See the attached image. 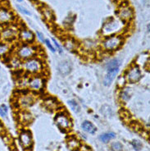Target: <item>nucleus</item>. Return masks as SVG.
I'll return each mask as SVG.
<instances>
[{"label": "nucleus", "mask_w": 150, "mask_h": 151, "mask_svg": "<svg viewBox=\"0 0 150 151\" xmlns=\"http://www.w3.org/2000/svg\"><path fill=\"white\" fill-rule=\"evenodd\" d=\"M22 68L25 72L33 76L41 75L44 70L43 61L38 57H34L24 61L22 63Z\"/></svg>", "instance_id": "1"}, {"label": "nucleus", "mask_w": 150, "mask_h": 151, "mask_svg": "<svg viewBox=\"0 0 150 151\" xmlns=\"http://www.w3.org/2000/svg\"><path fill=\"white\" fill-rule=\"evenodd\" d=\"M124 38L121 35H113L104 38V40L102 42V48L103 50L112 53L119 49L123 45Z\"/></svg>", "instance_id": "2"}, {"label": "nucleus", "mask_w": 150, "mask_h": 151, "mask_svg": "<svg viewBox=\"0 0 150 151\" xmlns=\"http://www.w3.org/2000/svg\"><path fill=\"white\" fill-rule=\"evenodd\" d=\"M37 53L36 46L33 45L32 44H22L17 49L16 56L22 61H26L35 57Z\"/></svg>", "instance_id": "3"}, {"label": "nucleus", "mask_w": 150, "mask_h": 151, "mask_svg": "<svg viewBox=\"0 0 150 151\" xmlns=\"http://www.w3.org/2000/svg\"><path fill=\"white\" fill-rule=\"evenodd\" d=\"M122 25H123L122 21L111 19L110 21L104 24V26L102 29V34L105 37L109 35H116L118 31H120L122 29Z\"/></svg>", "instance_id": "4"}, {"label": "nucleus", "mask_w": 150, "mask_h": 151, "mask_svg": "<svg viewBox=\"0 0 150 151\" xmlns=\"http://www.w3.org/2000/svg\"><path fill=\"white\" fill-rule=\"evenodd\" d=\"M45 85V80L41 75H34L28 79L27 88L34 93L41 92Z\"/></svg>", "instance_id": "5"}, {"label": "nucleus", "mask_w": 150, "mask_h": 151, "mask_svg": "<svg viewBox=\"0 0 150 151\" xmlns=\"http://www.w3.org/2000/svg\"><path fill=\"white\" fill-rule=\"evenodd\" d=\"M125 79L126 82L129 83H136L142 77V72L139 68V66L137 65H132L131 67L128 68L127 71L125 73Z\"/></svg>", "instance_id": "6"}, {"label": "nucleus", "mask_w": 150, "mask_h": 151, "mask_svg": "<svg viewBox=\"0 0 150 151\" xmlns=\"http://www.w3.org/2000/svg\"><path fill=\"white\" fill-rule=\"evenodd\" d=\"M18 34V29L11 25V26H8L6 28L3 29L1 35H0V39L4 42L9 43L17 37Z\"/></svg>", "instance_id": "7"}, {"label": "nucleus", "mask_w": 150, "mask_h": 151, "mask_svg": "<svg viewBox=\"0 0 150 151\" xmlns=\"http://www.w3.org/2000/svg\"><path fill=\"white\" fill-rule=\"evenodd\" d=\"M55 122H56L57 125L62 130H64V131L70 130L71 126H72L71 119L68 116V114L67 113H64V112H60L57 114L56 117H55Z\"/></svg>", "instance_id": "8"}, {"label": "nucleus", "mask_w": 150, "mask_h": 151, "mask_svg": "<svg viewBox=\"0 0 150 151\" xmlns=\"http://www.w3.org/2000/svg\"><path fill=\"white\" fill-rule=\"evenodd\" d=\"M35 100H36V97L34 94L26 93V94H22L19 95L17 99V103L20 108L27 109L32 105Z\"/></svg>", "instance_id": "9"}, {"label": "nucleus", "mask_w": 150, "mask_h": 151, "mask_svg": "<svg viewBox=\"0 0 150 151\" xmlns=\"http://www.w3.org/2000/svg\"><path fill=\"white\" fill-rule=\"evenodd\" d=\"M15 19V16L11 9L5 7L0 8V25H10Z\"/></svg>", "instance_id": "10"}, {"label": "nucleus", "mask_w": 150, "mask_h": 151, "mask_svg": "<svg viewBox=\"0 0 150 151\" xmlns=\"http://www.w3.org/2000/svg\"><path fill=\"white\" fill-rule=\"evenodd\" d=\"M118 17L123 22H128L134 17V12L129 5H122L118 10Z\"/></svg>", "instance_id": "11"}, {"label": "nucleus", "mask_w": 150, "mask_h": 151, "mask_svg": "<svg viewBox=\"0 0 150 151\" xmlns=\"http://www.w3.org/2000/svg\"><path fill=\"white\" fill-rule=\"evenodd\" d=\"M19 140L22 146L25 149H30L32 146L33 144V140H32V136L31 133L29 131H22L20 133L19 136Z\"/></svg>", "instance_id": "12"}, {"label": "nucleus", "mask_w": 150, "mask_h": 151, "mask_svg": "<svg viewBox=\"0 0 150 151\" xmlns=\"http://www.w3.org/2000/svg\"><path fill=\"white\" fill-rule=\"evenodd\" d=\"M108 72L106 74L104 80H103V85L105 86H109L113 83L115 80L116 76L120 71V67H114V68H107Z\"/></svg>", "instance_id": "13"}, {"label": "nucleus", "mask_w": 150, "mask_h": 151, "mask_svg": "<svg viewBox=\"0 0 150 151\" xmlns=\"http://www.w3.org/2000/svg\"><path fill=\"white\" fill-rule=\"evenodd\" d=\"M19 39L23 44H33L34 41V35L32 31L27 29H22L19 31Z\"/></svg>", "instance_id": "14"}, {"label": "nucleus", "mask_w": 150, "mask_h": 151, "mask_svg": "<svg viewBox=\"0 0 150 151\" xmlns=\"http://www.w3.org/2000/svg\"><path fill=\"white\" fill-rule=\"evenodd\" d=\"M58 71L61 74L66 76L69 74L71 71V65L69 62L64 61V62H61L60 64L58 65Z\"/></svg>", "instance_id": "15"}, {"label": "nucleus", "mask_w": 150, "mask_h": 151, "mask_svg": "<svg viewBox=\"0 0 150 151\" xmlns=\"http://www.w3.org/2000/svg\"><path fill=\"white\" fill-rule=\"evenodd\" d=\"M64 46L65 48L67 49L68 51L72 52V51H75L77 49V43L75 40H74L73 39L71 38H67V39H65L64 40Z\"/></svg>", "instance_id": "16"}, {"label": "nucleus", "mask_w": 150, "mask_h": 151, "mask_svg": "<svg viewBox=\"0 0 150 151\" xmlns=\"http://www.w3.org/2000/svg\"><path fill=\"white\" fill-rule=\"evenodd\" d=\"M8 63H9V66L13 70H19L20 68L22 67V61L19 59L16 55L15 56H11L9 61H8Z\"/></svg>", "instance_id": "17"}, {"label": "nucleus", "mask_w": 150, "mask_h": 151, "mask_svg": "<svg viewBox=\"0 0 150 151\" xmlns=\"http://www.w3.org/2000/svg\"><path fill=\"white\" fill-rule=\"evenodd\" d=\"M44 105L49 110H55L58 107V103L55 99L53 98H47L45 99L44 101Z\"/></svg>", "instance_id": "18"}, {"label": "nucleus", "mask_w": 150, "mask_h": 151, "mask_svg": "<svg viewBox=\"0 0 150 151\" xmlns=\"http://www.w3.org/2000/svg\"><path fill=\"white\" fill-rule=\"evenodd\" d=\"M41 12L45 20H47L48 22H53L54 20V15H53V12L52 10L47 7V6H44L41 8Z\"/></svg>", "instance_id": "19"}, {"label": "nucleus", "mask_w": 150, "mask_h": 151, "mask_svg": "<svg viewBox=\"0 0 150 151\" xmlns=\"http://www.w3.org/2000/svg\"><path fill=\"white\" fill-rule=\"evenodd\" d=\"M81 127L85 132H88L90 134H94L96 132V127L93 123L89 121H85L81 125Z\"/></svg>", "instance_id": "20"}, {"label": "nucleus", "mask_w": 150, "mask_h": 151, "mask_svg": "<svg viewBox=\"0 0 150 151\" xmlns=\"http://www.w3.org/2000/svg\"><path fill=\"white\" fill-rule=\"evenodd\" d=\"M11 47L7 42H1L0 43V57H6L10 52Z\"/></svg>", "instance_id": "21"}, {"label": "nucleus", "mask_w": 150, "mask_h": 151, "mask_svg": "<svg viewBox=\"0 0 150 151\" xmlns=\"http://www.w3.org/2000/svg\"><path fill=\"white\" fill-rule=\"evenodd\" d=\"M19 117H20V121L23 122V123H30V122L32 121V116L30 113L26 112V111H22L19 113Z\"/></svg>", "instance_id": "22"}, {"label": "nucleus", "mask_w": 150, "mask_h": 151, "mask_svg": "<svg viewBox=\"0 0 150 151\" xmlns=\"http://www.w3.org/2000/svg\"><path fill=\"white\" fill-rule=\"evenodd\" d=\"M115 137H116V134L115 133H113V132H107V133H103V135L99 136V139L103 143H108V141L114 139Z\"/></svg>", "instance_id": "23"}, {"label": "nucleus", "mask_w": 150, "mask_h": 151, "mask_svg": "<svg viewBox=\"0 0 150 151\" xmlns=\"http://www.w3.org/2000/svg\"><path fill=\"white\" fill-rule=\"evenodd\" d=\"M67 144L69 148L71 149V150H76V149L80 148V142L78 141L77 139H75V137H71V138H69Z\"/></svg>", "instance_id": "24"}, {"label": "nucleus", "mask_w": 150, "mask_h": 151, "mask_svg": "<svg viewBox=\"0 0 150 151\" xmlns=\"http://www.w3.org/2000/svg\"><path fill=\"white\" fill-rule=\"evenodd\" d=\"M84 48L85 50L88 51H92L96 48V42L91 41V40H87L84 44Z\"/></svg>", "instance_id": "25"}, {"label": "nucleus", "mask_w": 150, "mask_h": 151, "mask_svg": "<svg viewBox=\"0 0 150 151\" xmlns=\"http://www.w3.org/2000/svg\"><path fill=\"white\" fill-rule=\"evenodd\" d=\"M68 105L70 106V108H71V109L73 110L74 112L75 113H78L80 112V106L79 104H77V103L75 102V100H68Z\"/></svg>", "instance_id": "26"}, {"label": "nucleus", "mask_w": 150, "mask_h": 151, "mask_svg": "<svg viewBox=\"0 0 150 151\" xmlns=\"http://www.w3.org/2000/svg\"><path fill=\"white\" fill-rule=\"evenodd\" d=\"M131 145L133 148L135 149V150H140L141 149H142V144L141 142L138 140H134L131 142Z\"/></svg>", "instance_id": "27"}, {"label": "nucleus", "mask_w": 150, "mask_h": 151, "mask_svg": "<svg viewBox=\"0 0 150 151\" xmlns=\"http://www.w3.org/2000/svg\"><path fill=\"white\" fill-rule=\"evenodd\" d=\"M8 107L5 105V104L0 105V115H1L2 117H7V115H8Z\"/></svg>", "instance_id": "28"}, {"label": "nucleus", "mask_w": 150, "mask_h": 151, "mask_svg": "<svg viewBox=\"0 0 150 151\" xmlns=\"http://www.w3.org/2000/svg\"><path fill=\"white\" fill-rule=\"evenodd\" d=\"M130 97H131V94L128 92V91H123L122 93L121 94V98L123 101H127Z\"/></svg>", "instance_id": "29"}, {"label": "nucleus", "mask_w": 150, "mask_h": 151, "mask_svg": "<svg viewBox=\"0 0 150 151\" xmlns=\"http://www.w3.org/2000/svg\"><path fill=\"white\" fill-rule=\"evenodd\" d=\"M112 149L113 151H121L122 150V145L119 142H115L112 145Z\"/></svg>", "instance_id": "30"}, {"label": "nucleus", "mask_w": 150, "mask_h": 151, "mask_svg": "<svg viewBox=\"0 0 150 151\" xmlns=\"http://www.w3.org/2000/svg\"><path fill=\"white\" fill-rule=\"evenodd\" d=\"M127 83L126 82V81L125 79V76H121L119 77V79H118V81H117V86L120 87V88H123L124 86L126 85V84Z\"/></svg>", "instance_id": "31"}, {"label": "nucleus", "mask_w": 150, "mask_h": 151, "mask_svg": "<svg viewBox=\"0 0 150 151\" xmlns=\"http://www.w3.org/2000/svg\"><path fill=\"white\" fill-rule=\"evenodd\" d=\"M53 40V44H54V45H55V47H56V49L58 51V53H60V54H62V53H63V51H62V46L57 43V41L55 39H52Z\"/></svg>", "instance_id": "32"}, {"label": "nucleus", "mask_w": 150, "mask_h": 151, "mask_svg": "<svg viewBox=\"0 0 150 151\" xmlns=\"http://www.w3.org/2000/svg\"><path fill=\"white\" fill-rule=\"evenodd\" d=\"M17 9H18L19 11L21 12L22 13H23V14H26V15H28V16L31 15V13H30V12L28 11V10H27V9H26L25 8L22 7V6L17 5Z\"/></svg>", "instance_id": "33"}, {"label": "nucleus", "mask_w": 150, "mask_h": 151, "mask_svg": "<svg viewBox=\"0 0 150 151\" xmlns=\"http://www.w3.org/2000/svg\"><path fill=\"white\" fill-rule=\"evenodd\" d=\"M44 43H45V45H47V47L50 49V51H51V52H53V53H55V52H56V49H54V47L52 45V44H51V42L49 41V40H45Z\"/></svg>", "instance_id": "34"}, {"label": "nucleus", "mask_w": 150, "mask_h": 151, "mask_svg": "<svg viewBox=\"0 0 150 151\" xmlns=\"http://www.w3.org/2000/svg\"><path fill=\"white\" fill-rule=\"evenodd\" d=\"M36 35H37V37L38 39L39 40V41H41L42 43H44L45 39L44 36V35L42 34L41 32H39V31H37V32H36Z\"/></svg>", "instance_id": "35"}, {"label": "nucleus", "mask_w": 150, "mask_h": 151, "mask_svg": "<svg viewBox=\"0 0 150 151\" xmlns=\"http://www.w3.org/2000/svg\"><path fill=\"white\" fill-rule=\"evenodd\" d=\"M80 150L81 151H90V148L86 147V146H81V147H80Z\"/></svg>", "instance_id": "36"}, {"label": "nucleus", "mask_w": 150, "mask_h": 151, "mask_svg": "<svg viewBox=\"0 0 150 151\" xmlns=\"http://www.w3.org/2000/svg\"><path fill=\"white\" fill-rule=\"evenodd\" d=\"M3 132H4V126H3V124L0 122V134L3 133Z\"/></svg>", "instance_id": "37"}, {"label": "nucleus", "mask_w": 150, "mask_h": 151, "mask_svg": "<svg viewBox=\"0 0 150 151\" xmlns=\"http://www.w3.org/2000/svg\"><path fill=\"white\" fill-rule=\"evenodd\" d=\"M3 29H4V28H3V27L0 25V35H1V33H2V30H3Z\"/></svg>", "instance_id": "38"}, {"label": "nucleus", "mask_w": 150, "mask_h": 151, "mask_svg": "<svg viewBox=\"0 0 150 151\" xmlns=\"http://www.w3.org/2000/svg\"><path fill=\"white\" fill-rule=\"evenodd\" d=\"M17 1H18V2H22L23 0H17Z\"/></svg>", "instance_id": "39"}]
</instances>
